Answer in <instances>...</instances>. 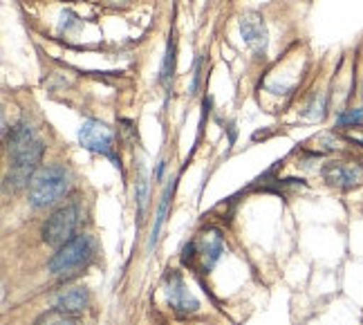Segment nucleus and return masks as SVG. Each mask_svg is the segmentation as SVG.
<instances>
[{
  "instance_id": "nucleus-1",
  "label": "nucleus",
  "mask_w": 363,
  "mask_h": 325,
  "mask_svg": "<svg viewBox=\"0 0 363 325\" xmlns=\"http://www.w3.org/2000/svg\"><path fill=\"white\" fill-rule=\"evenodd\" d=\"M5 146L9 153V173L5 177V187H11V191L30 187L45 153L43 141L36 137L30 123L18 121L13 126L11 137L5 141Z\"/></svg>"
},
{
  "instance_id": "nucleus-2",
  "label": "nucleus",
  "mask_w": 363,
  "mask_h": 325,
  "mask_svg": "<svg viewBox=\"0 0 363 325\" xmlns=\"http://www.w3.org/2000/svg\"><path fill=\"white\" fill-rule=\"evenodd\" d=\"M27 191H30V204L34 209L52 206L69 191V173L59 164L43 166L34 173Z\"/></svg>"
},
{
  "instance_id": "nucleus-3",
  "label": "nucleus",
  "mask_w": 363,
  "mask_h": 325,
  "mask_svg": "<svg viewBox=\"0 0 363 325\" xmlns=\"http://www.w3.org/2000/svg\"><path fill=\"white\" fill-rule=\"evenodd\" d=\"M222 251H225V243H222L220 231L204 229L186 243L184 251H182V263L202 274H208L213 270V265L220 260Z\"/></svg>"
},
{
  "instance_id": "nucleus-4",
  "label": "nucleus",
  "mask_w": 363,
  "mask_h": 325,
  "mask_svg": "<svg viewBox=\"0 0 363 325\" xmlns=\"http://www.w3.org/2000/svg\"><path fill=\"white\" fill-rule=\"evenodd\" d=\"M94 256V243L92 238L81 233L74 240H69L67 245H63L57 253L52 256L48 270L54 276H61V278H69L79 274V270H83Z\"/></svg>"
},
{
  "instance_id": "nucleus-5",
  "label": "nucleus",
  "mask_w": 363,
  "mask_h": 325,
  "mask_svg": "<svg viewBox=\"0 0 363 325\" xmlns=\"http://www.w3.org/2000/svg\"><path fill=\"white\" fill-rule=\"evenodd\" d=\"M79 206L67 204L57 209L54 214L45 220L43 224V243L50 247L61 249L67 245L69 240L77 238V227H79Z\"/></svg>"
},
{
  "instance_id": "nucleus-6",
  "label": "nucleus",
  "mask_w": 363,
  "mask_h": 325,
  "mask_svg": "<svg viewBox=\"0 0 363 325\" xmlns=\"http://www.w3.org/2000/svg\"><path fill=\"white\" fill-rule=\"evenodd\" d=\"M113 131L108 128L106 123L96 121V119H88L83 121V126L79 128V141L83 148H88L92 153H101L108 155V158L115 160L113 155Z\"/></svg>"
},
{
  "instance_id": "nucleus-7",
  "label": "nucleus",
  "mask_w": 363,
  "mask_h": 325,
  "mask_svg": "<svg viewBox=\"0 0 363 325\" xmlns=\"http://www.w3.org/2000/svg\"><path fill=\"white\" fill-rule=\"evenodd\" d=\"M240 34L245 45L254 52L258 59H262L267 54V45H269V34H267V25H264L262 16L256 11H249L240 16Z\"/></svg>"
},
{
  "instance_id": "nucleus-8",
  "label": "nucleus",
  "mask_w": 363,
  "mask_h": 325,
  "mask_svg": "<svg viewBox=\"0 0 363 325\" xmlns=\"http://www.w3.org/2000/svg\"><path fill=\"white\" fill-rule=\"evenodd\" d=\"M323 180L337 189H354L363 184V164L359 162H328L323 166Z\"/></svg>"
},
{
  "instance_id": "nucleus-9",
  "label": "nucleus",
  "mask_w": 363,
  "mask_h": 325,
  "mask_svg": "<svg viewBox=\"0 0 363 325\" xmlns=\"http://www.w3.org/2000/svg\"><path fill=\"white\" fill-rule=\"evenodd\" d=\"M164 294H166V301H169L171 309L175 314H193L198 312V301L193 299L189 294L186 285H184V278H182L177 272H171L164 280Z\"/></svg>"
},
{
  "instance_id": "nucleus-10",
  "label": "nucleus",
  "mask_w": 363,
  "mask_h": 325,
  "mask_svg": "<svg viewBox=\"0 0 363 325\" xmlns=\"http://www.w3.org/2000/svg\"><path fill=\"white\" fill-rule=\"evenodd\" d=\"M90 303V294L86 287H67V290H61L57 294V299H54V307L61 309L65 314H81L86 312V307Z\"/></svg>"
},
{
  "instance_id": "nucleus-11",
  "label": "nucleus",
  "mask_w": 363,
  "mask_h": 325,
  "mask_svg": "<svg viewBox=\"0 0 363 325\" xmlns=\"http://www.w3.org/2000/svg\"><path fill=\"white\" fill-rule=\"evenodd\" d=\"M34 325H81V323L77 321L74 314H65V312H61V309L54 307L40 316Z\"/></svg>"
},
{
  "instance_id": "nucleus-12",
  "label": "nucleus",
  "mask_w": 363,
  "mask_h": 325,
  "mask_svg": "<svg viewBox=\"0 0 363 325\" xmlns=\"http://www.w3.org/2000/svg\"><path fill=\"white\" fill-rule=\"evenodd\" d=\"M173 189H175V180H173V184H169V189H166L164 195H162V204H160V211H157V220H155V227H152L150 247L157 243V236H160V231H162V224H164V218H166V211H169V202H171Z\"/></svg>"
},
{
  "instance_id": "nucleus-13",
  "label": "nucleus",
  "mask_w": 363,
  "mask_h": 325,
  "mask_svg": "<svg viewBox=\"0 0 363 325\" xmlns=\"http://www.w3.org/2000/svg\"><path fill=\"white\" fill-rule=\"evenodd\" d=\"M325 115H328V97L325 94L312 97V101L307 104V108H305V117L312 119V121H318V119H323Z\"/></svg>"
},
{
  "instance_id": "nucleus-14",
  "label": "nucleus",
  "mask_w": 363,
  "mask_h": 325,
  "mask_svg": "<svg viewBox=\"0 0 363 325\" xmlns=\"http://www.w3.org/2000/svg\"><path fill=\"white\" fill-rule=\"evenodd\" d=\"M173 72H175V43L171 40L169 48H166V56H164V65H162V83L166 86V90L171 88V79H173Z\"/></svg>"
},
{
  "instance_id": "nucleus-15",
  "label": "nucleus",
  "mask_w": 363,
  "mask_h": 325,
  "mask_svg": "<svg viewBox=\"0 0 363 325\" xmlns=\"http://www.w3.org/2000/svg\"><path fill=\"white\" fill-rule=\"evenodd\" d=\"M146 197H148V182L142 175L137 180V204H139V220L144 218V211H146Z\"/></svg>"
},
{
  "instance_id": "nucleus-16",
  "label": "nucleus",
  "mask_w": 363,
  "mask_h": 325,
  "mask_svg": "<svg viewBox=\"0 0 363 325\" xmlns=\"http://www.w3.org/2000/svg\"><path fill=\"white\" fill-rule=\"evenodd\" d=\"M363 121V110H350L339 115V126H357Z\"/></svg>"
},
{
  "instance_id": "nucleus-17",
  "label": "nucleus",
  "mask_w": 363,
  "mask_h": 325,
  "mask_svg": "<svg viewBox=\"0 0 363 325\" xmlns=\"http://www.w3.org/2000/svg\"><path fill=\"white\" fill-rule=\"evenodd\" d=\"M202 56H198V59L193 61V81H191V94H195L198 92V88H200V79H202Z\"/></svg>"
}]
</instances>
